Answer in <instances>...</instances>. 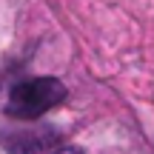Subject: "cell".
<instances>
[{"instance_id": "2", "label": "cell", "mask_w": 154, "mask_h": 154, "mask_svg": "<svg viewBox=\"0 0 154 154\" xmlns=\"http://www.w3.org/2000/svg\"><path fill=\"white\" fill-rule=\"evenodd\" d=\"M60 131L54 126H3L0 128V146L9 154H46L49 149H54Z\"/></svg>"}, {"instance_id": "3", "label": "cell", "mask_w": 154, "mask_h": 154, "mask_svg": "<svg viewBox=\"0 0 154 154\" xmlns=\"http://www.w3.org/2000/svg\"><path fill=\"white\" fill-rule=\"evenodd\" d=\"M51 154H83V149H77V146H60V149L51 151Z\"/></svg>"}, {"instance_id": "1", "label": "cell", "mask_w": 154, "mask_h": 154, "mask_svg": "<svg viewBox=\"0 0 154 154\" xmlns=\"http://www.w3.org/2000/svg\"><path fill=\"white\" fill-rule=\"evenodd\" d=\"M69 97L66 86H63L57 77H29L20 80L9 88V97H6V117L20 123H34L51 111L54 106H60Z\"/></svg>"}]
</instances>
